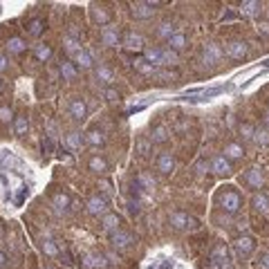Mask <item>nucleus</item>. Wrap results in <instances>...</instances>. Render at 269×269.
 <instances>
[{"label": "nucleus", "instance_id": "nucleus-1", "mask_svg": "<svg viewBox=\"0 0 269 269\" xmlns=\"http://www.w3.org/2000/svg\"><path fill=\"white\" fill-rule=\"evenodd\" d=\"M218 204L224 209V213H238V209L242 206V198H240L238 191L227 189L218 195Z\"/></svg>", "mask_w": 269, "mask_h": 269}, {"label": "nucleus", "instance_id": "nucleus-2", "mask_svg": "<svg viewBox=\"0 0 269 269\" xmlns=\"http://www.w3.org/2000/svg\"><path fill=\"white\" fill-rule=\"evenodd\" d=\"M168 222H171V227L177 229V231H186V229H198V227H200L198 218H193V215L184 213V211H175V213H171Z\"/></svg>", "mask_w": 269, "mask_h": 269}, {"label": "nucleus", "instance_id": "nucleus-3", "mask_svg": "<svg viewBox=\"0 0 269 269\" xmlns=\"http://www.w3.org/2000/svg\"><path fill=\"white\" fill-rule=\"evenodd\" d=\"M253 249H256V240L251 235H238V238H233V253L238 260L249 258L253 253Z\"/></svg>", "mask_w": 269, "mask_h": 269}, {"label": "nucleus", "instance_id": "nucleus-4", "mask_svg": "<svg viewBox=\"0 0 269 269\" xmlns=\"http://www.w3.org/2000/svg\"><path fill=\"white\" fill-rule=\"evenodd\" d=\"M160 3H151V0H139V3L130 5V16L137 18V21H148L155 14V7Z\"/></svg>", "mask_w": 269, "mask_h": 269}, {"label": "nucleus", "instance_id": "nucleus-5", "mask_svg": "<svg viewBox=\"0 0 269 269\" xmlns=\"http://www.w3.org/2000/svg\"><path fill=\"white\" fill-rule=\"evenodd\" d=\"M224 56V50L218 45V43H206L202 47V63L204 65H215L220 63V59Z\"/></svg>", "mask_w": 269, "mask_h": 269}, {"label": "nucleus", "instance_id": "nucleus-6", "mask_svg": "<svg viewBox=\"0 0 269 269\" xmlns=\"http://www.w3.org/2000/svg\"><path fill=\"white\" fill-rule=\"evenodd\" d=\"M85 209H88L90 215H101L103 218L105 213H108V198L105 195H92V198L88 200V204H85Z\"/></svg>", "mask_w": 269, "mask_h": 269}, {"label": "nucleus", "instance_id": "nucleus-7", "mask_svg": "<svg viewBox=\"0 0 269 269\" xmlns=\"http://www.w3.org/2000/svg\"><path fill=\"white\" fill-rule=\"evenodd\" d=\"M209 166H211V171H213L218 177H229V175L233 173L231 162H229L224 155H215L213 160H211V164H209Z\"/></svg>", "mask_w": 269, "mask_h": 269}, {"label": "nucleus", "instance_id": "nucleus-8", "mask_svg": "<svg viewBox=\"0 0 269 269\" xmlns=\"http://www.w3.org/2000/svg\"><path fill=\"white\" fill-rule=\"evenodd\" d=\"M101 43H103L105 47H117V45H121V32H119L114 25L103 27V30H101Z\"/></svg>", "mask_w": 269, "mask_h": 269}, {"label": "nucleus", "instance_id": "nucleus-9", "mask_svg": "<svg viewBox=\"0 0 269 269\" xmlns=\"http://www.w3.org/2000/svg\"><path fill=\"white\" fill-rule=\"evenodd\" d=\"M121 45L126 47V50H144V45H146V43H144V36L139 32H134V30H128L126 34H123L121 36Z\"/></svg>", "mask_w": 269, "mask_h": 269}, {"label": "nucleus", "instance_id": "nucleus-10", "mask_svg": "<svg viewBox=\"0 0 269 269\" xmlns=\"http://www.w3.org/2000/svg\"><path fill=\"white\" fill-rule=\"evenodd\" d=\"M110 242H112L114 249H128V247H132V244H134V235L119 229V231L110 233Z\"/></svg>", "mask_w": 269, "mask_h": 269}, {"label": "nucleus", "instance_id": "nucleus-11", "mask_svg": "<svg viewBox=\"0 0 269 269\" xmlns=\"http://www.w3.org/2000/svg\"><path fill=\"white\" fill-rule=\"evenodd\" d=\"M157 171H160L162 175H171V173L175 171V155L168 151L160 153V155H157Z\"/></svg>", "mask_w": 269, "mask_h": 269}, {"label": "nucleus", "instance_id": "nucleus-12", "mask_svg": "<svg viewBox=\"0 0 269 269\" xmlns=\"http://www.w3.org/2000/svg\"><path fill=\"white\" fill-rule=\"evenodd\" d=\"M70 117L74 119V121H83V119L88 117V105H85V101L81 97H74L70 101Z\"/></svg>", "mask_w": 269, "mask_h": 269}, {"label": "nucleus", "instance_id": "nucleus-13", "mask_svg": "<svg viewBox=\"0 0 269 269\" xmlns=\"http://www.w3.org/2000/svg\"><path fill=\"white\" fill-rule=\"evenodd\" d=\"M227 54L231 56L233 61H242L244 56L249 54V43H244V41H231L227 45Z\"/></svg>", "mask_w": 269, "mask_h": 269}, {"label": "nucleus", "instance_id": "nucleus-14", "mask_svg": "<svg viewBox=\"0 0 269 269\" xmlns=\"http://www.w3.org/2000/svg\"><path fill=\"white\" fill-rule=\"evenodd\" d=\"M83 267L85 269H105L108 267V256H103V253H85Z\"/></svg>", "mask_w": 269, "mask_h": 269}, {"label": "nucleus", "instance_id": "nucleus-15", "mask_svg": "<svg viewBox=\"0 0 269 269\" xmlns=\"http://www.w3.org/2000/svg\"><path fill=\"white\" fill-rule=\"evenodd\" d=\"M90 16H92V21L97 23L99 27H108L110 21H112L110 12L105 7H101V5H92V9H90Z\"/></svg>", "mask_w": 269, "mask_h": 269}, {"label": "nucleus", "instance_id": "nucleus-16", "mask_svg": "<svg viewBox=\"0 0 269 269\" xmlns=\"http://www.w3.org/2000/svg\"><path fill=\"white\" fill-rule=\"evenodd\" d=\"M244 182H247L249 186H251V189H262V186H265V175H262V171L260 168H249L247 173H244Z\"/></svg>", "mask_w": 269, "mask_h": 269}, {"label": "nucleus", "instance_id": "nucleus-17", "mask_svg": "<svg viewBox=\"0 0 269 269\" xmlns=\"http://www.w3.org/2000/svg\"><path fill=\"white\" fill-rule=\"evenodd\" d=\"M94 76H97V81H99V83H103L105 88H112V83H114V72L110 70L108 65L99 63L97 67H94Z\"/></svg>", "mask_w": 269, "mask_h": 269}, {"label": "nucleus", "instance_id": "nucleus-18", "mask_svg": "<svg viewBox=\"0 0 269 269\" xmlns=\"http://www.w3.org/2000/svg\"><path fill=\"white\" fill-rule=\"evenodd\" d=\"M224 157H227L229 162H238V160H244V148H242V144H238V142H229V144H224Z\"/></svg>", "mask_w": 269, "mask_h": 269}, {"label": "nucleus", "instance_id": "nucleus-19", "mask_svg": "<svg viewBox=\"0 0 269 269\" xmlns=\"http://www.w3.org/2000/svg\"><path fill=\"white\" fill-rule=\"evenodd\" d=\"M72 63L79 67V70H92V67H94V59H92V54H90L88 50H81L79 54H74Z\"/></svg>", "mask_w": 269, "mask_h": 269}, {"label": "nucleus", "instance_id": "nucleus-20", "mask_svg": "<svg viewBox=\"0 0 269 269\" xmlns=\"http://www.w3.org/2000/svg\"><path fill=\"white\" fill-rule=\"evenodd\" d=\"M5 50L9 52V54H23V52L27 50V41L21 36H12L7 38V43H5Z\"/></svg>", "mask_w": 269, "mask_h": 269}, {"label": "nucleus", "instance_id": "nucleus-21", "mask_svg": "<svg viewBox=\"0 0 269 269\" xmlns=\"http://www.w3.org/2000/svg\"><path fill=\"white\" fill-rule=\"evenodd\" d=\"M251 206H253V211H256V213L267 215L269 213V195H265V193H253Z\"/></svg>", "mask_w": 269, "mask_h": 269}, {"label": "nucleus", "instance_id": "nucleus-22", "mask_svg": "<svg viewBox=\"0 0 269 269\" xmlns=\"http://www.w3.org/2000/svg\"><path fill=\"white\" fill-rule=\"evenodd\" d=\"M83 50V45H81V38H74V36H63V52H67V54L74 59V54H79V52Z\"/></svg>", "mask_w": 269, "mask_h": 269}, {"label": "nucleus", "instance_id": "nucleus-23", "mask_svg": "<svg viewBox=\"0 0 269 269\" xmlns=\"http://www.w3.org/2000/svg\"><path fill=\"white\" fill-rule=\"evenodd\" d=\"M134 184L139 186L142 191H155V177L151 175V173H139L137 177H134Z\"/></svg>", "mask_w": 269, "mask_h": 269}, {"label": "nucleus", "instance_id": "nucleus-24", "mask_svg": "<svg viewBox=\"0 0 269 269\" xmlns=\"http://www.w3.org/2000/svg\"><path fill=\"white\" fill-rule=\"evenodd\" d=\"M85 144H88V146H94V148L103 146V144H105L103 130H99V128H92V130H88V132H85Z\"/></svg>", "mask_w": 269, "mask_h": 269}, {"label": "nucleus", "instance_id": "nucleus-25", "mask_svg": "<svg viewBox=\"0 0 269 269\" xmlns=\"http://www.w3.org/2000/svg\"><path fill=\"white\" fill-rule=\"evenodd\" d=\"M119 224H121V218H119L117 213H105L103 218H101V227L105 229V231H119Z\"/></svg>", "mask_w": 269, "mask_h": 269}, {"label": "nucleus", "instance_id": "nucleus-26", "mask_svg": "<svg viewBox=\"0 0 269 269\" xmlns=\"http://www.w3.org/2000/svg\"><path fill=\"white\" fill-rule=\"evenodd\" d=\"M27 36L32 38H38L43 32H45V18H32L30 23H27Z\"/></svg>", "mask_w": 269, "mask_h": 269}, {"label": "nucleus", "instance_id": "nucleus-27", "mask_svg": "<svg viewBox=\"0 0 269 269\" xmlns=\"http://www.w3.org/2000/svg\"><path fill=\"white\" fill-rule=\"evenodd\" d=\"M229 258V249H227V244H215L213 249H211V256H209V260H215V262H220V269H222V262Z\"/></svg>", "mask_w": 269, "mask_h": 269}, {"label": "nucleus", "instance_id": "nucleus-28", "mask_svg": "<svg viewBox=\"0 0 269 269\" xmlns=\"http://www.w3.org/2000/svg\"><path fill=\"white\" fill-rule=\"evenodd\" d=\"M59 72H61V76H63V81H74L76 74H79V67L72 63V61H63V63L59 65Z\"/></svg>", "mask_w": 269, "mask_h": 269}, {"label": "nucleus", "instance_id": "nucleus-29", "mask_svg": "<svg viewBox=\"0 0 269 269\" xmlns=\"http://www.w3.org/2000/svg\"><path fill=\"white\" fill-rule=\"evenodd\" d=\"M260 9H262V5L258 3V0H247V3L240 5V14H242V16H260Z\"/></svg>", "mask_w": 269, "mask_h": 269}, {"label": "nucleus", "instance_id": "nucleus-30", "mask_svg": "<svg viewBox=\"0 0 269 269\" xmlns=\"http://www.w3.org/2000/svg\"><path fill=\"white\" fill-rule=\"evenodd\" d=\"M186 43H189V41H186V36H184V34H182V32H177L175 36H171V38H168V41H166V47H171L173 52H177V54H180V52L186 47Z\"/></svg>", "mask_w": 269, "mask_h": 269}, {"label": "nucleus", "instance_id": "nucleus-31", "mask_svg": "<svg viewBox=\"0 0 269 269\" xmlns=\"http://www.w3.org/2000/svg\"><path fill=\"white\" fill-rule=\"evenodd\" d=\"M83 142H85V137H83V134H81L79 130H72V132L65 134V146L70 148V151H79Z\"/></svg>", "mask_w": 269, "mask_h": 269}, {"label": "nucleus", "instance_id": "nucleus-32", "mask_svg": "<svg viewBox=\"0 0 269 269\" xmlns=\"http://www.w3.org/2000/svg\"><path fill=\"white\" fill-rule=\"evenodd\" d=\"M27 130H30V117H27V114H18V117L14 119V132H16V137L27 134Z\"/></svg>", "mask_w": 269, "mask_h": 269}, {"label": "nucleus", "instance_id": "nucleus-33", "mask_svg": "<svg viewBox=\"0 0 269 269\" xmlns=\"http://www.w3.org/2000/svg\"><path fill=\"white\" fill-rule=\"evenodd\" d=\"M132 67L137 72H142V74H155V72H157V67L148 63L144 56H137V59H132Z\"/></svg>", "mask_w": 269, "mask_h": 269}, {"label": "nucleus", "instance_id": "nucleus-34", "mask_svg": "<svg viewBox=\"0 0 269 269\" xmlns=\"http://www.w3.org/2000/svg\"><path fill=\"white\" fill-rule=\"evenodd\" d=\"M134 151H137L139 157H148L151 155V151H153V142L148 137H139L137 144H134Z\"/></svg>", "mask_w": 269, "mask_h": 269}, {"label": "nucleus", "instance_id": "nucleus-35", "mask_svg": "<svg viewBox=\"0 0 269 269\" xmlns=\"http://www.w3.org/2000/svg\"><path fill=\"white\" fill-rule=\"evenodd\" d=\"M144 59L155 67L162 65V47H148V50H144Z\"/></svg>", "mask_w": 269, "mask_h": 269}, {"label": "nucleus", "instance_id": "nucleus-36", "mask_svg": "<svg viewBox=\"0 0 269 269\" xmlns=\"http://www.w3.org/2000/svg\"><path fill=\"white\" fill-rule=\"evenodd\" d=\"M177 30H175V25H173L171 21H164V23H160L157 25V36L160 38H164V41H168L171 36H175Z\"/></svg>", "mask_w": 269, "mask_h": 269}, {"label": "nucleus", "instance_id": "nucleus-37", "mask_svg": "<svg viewBox=\"0 0 269 269\" xmlns=\"http://www.w3.org/2000/svg\"><path fill=\"white\" fill-rule=\"evenodd\" d=\"M52 54H54V50H52L50 45H36L34 47V56H36V61H41V63H47V61L52 59Z\"/></svg>", "mask_w": 269, "mask_h": 269}, {"label": "nucleus", "instance_id": "nucleus-38", "mask_svg": "<svg viewBox=\"0 0 269 269\" xmlns=\"http://www.w3.org/2000/svg\"><path fill=\"white\" fill-rule=\"evenodd\" d=\"M151 139L153 144H164V142H168V128L166 126H155L151 130Z\"/></svg>", "mask_w": 269, "mask_h": 269}, {"label": "nucleus", "instance_id": "nucleus-39", "mask_svg": "<svg viewBox=\"0 0 269 269\" xmlns=\"http://www.w3.org/2000/svg\"><path fill=\"white\" fill-rule=\"evenodd\" d=\"M180 63V54L173 52L171 47H162V65H177Z\"/></svg>", "mask_w": 269, "mask_h": 269}, {"label": "nucleus", "instance_id": "nucleus-40", "mask_svg": "<svg viewBox=\"0 0 269 269\" xmlns=\"http://www.w3.org/2000/svg\"><path fill=\"white\" fill-rule=\"evenodd\" d=\"M88 166H90V171H92V173H105V171H108V162H105L101 155L90 157Z\"/></svg>", "mask_w": 269, "mask_h": 269}, {"label": "nucleus", "instance_id": "nucleus-41", "mask_svg": "<svg viewBox=\"0 0 269 269\" xmlns=\"http://www.w3.org/2000/svg\"><path fill=\"white\" fill-rule=\"evenodd\" d=\"M14 108L9 103H0V123H5V126H9V123H14Z\"/></svg>", "mask_w": 269, "mask_h": 269}, {"label": "nucleus", "instance_id": "nucleus-42", "mask_svg": "<svg viewBox=\"0 0 269 269\" xmlns=\"http://www.w3.org/2000/svg\"><path fill=\"white\" fill-rule=\"evenodd\" d=\"M238 132H240V137H242V142H253V134H256V126L253 123H240L238 126Z\"/></svg>", "mask_w": 269, "mask_h": 269}, {"label": "nucleus", "instance_id": "nucleus-43", "mask_svg": "<svg viewBox=\"0 0 269 269\" xmlns=\"http://www.w3.org/2000/svg\"><path fill=\"white\" fill-rule=\"evenodd\" d=\"M54 206L59 213H63V211H67V206H70V195L67 193H56L54 195Z\"/></svg>", "mask_w": 269, "mask_h": 269}, {"label": "nucleus", "instance_id": "nucleus-44", "mask_svg": "<svg viewBox=\"0 0 269 269\" xmlns=\"http://www.w3.org/2000/svg\"><path fill=\"white\" fill-rule=\"evenodd\" d=\"M43 251H45L50 258H56L61 253V249H59V244H56L54 240H43Z\"/></svg>", "mask_w": 269, "mask_h": 269}, {"label": "nucleus", "instance_id": "nucleus-45", "mask_svg": "<svg viewBox=\"0 0 269 269\" xmlns=\"http://www.w3.org/2000/svg\"><path fill=\"white\" fill-rule=\"evenodd\" d=\"M253 142L260 144V146H267V144H269V130H267V128H256Z\"/></svg>", "mask_w": 269, "mask_h": 269}, {"label": "nucleus", "instance_id": "nucleus-46", "mask_svg": "<svg viewBox=\"0 0 269 269\" xmlns=\"http://www.w3.org/2000/svg\"><path fill=\"white\" fill-rule=\"evenodd\" d=\"M103 97H105V101H119V99H121V94H119L114 88H105L103 90Z\"/></svg>", "mask_w": 269, "mask_h": 269}, {"label": "nucleus", "instance_id": "nucleus-47", "mask_svg": "<svg viewBox=\"0 0 269 269\" xmlns=\"http://www.w3.org/2000/svg\"><path fill=\"white\" fill-rule=\"evenodd\" d=\"M258 32L262 36H269V21H258Z\"/></svg>", "mask_w": 269, "mask_h": 269}, {"label": "nucleus", "instance_id": "nucleus-48", "mask_svg": "<svg viewBox=\"0 0 269 269\" xmlns=\"http://www.w3.org/2000/svg\"><path fill=\"white\" fill-rule=\"evenodd\" d=\"M260 267H262V269H269V251H265V253L260 256Z\"/></svg>", "mask_w": 269, "mask_h": 269}, {"label": "nucleus", "instance_id": "nucleus-49", "mask_svg": "<svg viewBox=\"0 0 269 269\" xmlns=\"http://www.w3.org/2000/svg\"><path fill=\"white\" fill-rule=\"evenodd\" d=\"M9 67V59L5 54H0V72H5Z\"/></svg>", "mask_w": 269, "mask_h": 269}, {"label": "nucleus", "instance_id": "nucleus-50", "mask_svg": "<svg viewBox=\"0 0 269 269\" xmlns=\"http://www.w3.org/2000/svg\"><path fill=\"white\" fill-rule=\"evenodd\" d=\"M5 265H7V253L0 249V269H5Z\"/></svg>", "mask_w": 269, "mask_h": 269}, {"label": "nucleus", "instance_id": "nucleus-51", "mask_svg": "<svg viewBox=\"0 0 269 269\" xmlns=\"http://www.w3.org/2000/svg\"><path fill=\"white\" fill-rule=\"evenodd\" d=\"M262 121H265V126L269 128V110H267V112H265V114H262Z\"/></svg>", "mask_w": 269, "mask_h": 269}, {"label": "nucleus", "instance_id": "nucleus-52", "mask_svg": "<svg viewBox=\"0 0 269 269\" xmlns=\"http://www.w3.org/2000/svg\"><path fill=\"white\" fill-rule=\"evenodd\" d=\"M5 233V229H3V224H0V235H3Z\"/></svg>", "mask_w": 269, "mask_h": 269}, {"label": "nucleus", "instance_id": "nucleus-53", "mask_svg": "<svg viewBox=\"0 0 269 269\" xmlns=\"http://www.w3.org/2000/svg\"><path fill=\"white\" fill-rule=\"evenodd\" d=\"M0 92H3V79H0Z\"/></svg>", "mask_w": 269, "mask_h": 269}, {"label": "nucleus", "instance_id": "nucleus-54", "mask_svg": "<svg viewBox=\"0 0 269 269\" xmlns=\"http://www.w3.org/2000/svg\"><path fill=\"white\" fill-rule=\"evenodd\" d=\"M45 269H52V267H45Z\"/></svg>", "mask_w": 269, "mask_h": 269}, {"label": "nucleus", "instance_id": "nucleus-55", "mask_svg": "<svg viewBox=\"0 0 269 269\" xmlns=\"http://www.w3.org/2000/svg\"><path fill=\"white\" fill-rule=\"evenodd\" d=\"M267 21H269V18H267Z\"/></svg>", "mask_w": 269, "mask_h": 269}]
</instances>
